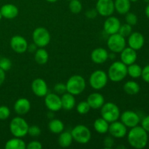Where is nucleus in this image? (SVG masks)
<instances>
[{
  "instance_id": "obj_1",
  "label": "nucleus",
  "mask_w": 149,
  "mask_h": 149,
  "mask_svg": "<svg viewBox=\"0 0 149 149\" xmlns=\"http://www.w3.org/2000/svg\"><path fill=\"white\" fill-rule=\"evenodd\" d=\"M127 141L132 148L136 149L144 148L148 143V132L141 126H135L131 128L128 132Z\"/></svg>"
},
{
  "instance_id": "obj_2",
  "label": "nucleus",
  "mask_w": 149,
  "mask_h": 149,
  "mask_svg": "<svg viewBox=\"0 0 149 149\" xmlns=\"http://www.w3.org/2000/svg\"><path fill=\"white\" fill-rule=\"evenodd\" d=\"M108 77L113 82H119L127 75V65L122 61L113 62L108 70Z\"/></svg>"
},
{
  "instance_id": "obj_3",
  "label": "nucleus",
  "mask_w": 149,
  "mask_h": 149,
  "mask_svg": "<svg viewBox=\"0 0 149 149\" xmlns=\"http://www.w3.org/2000/svg\"><path fill=\"white\" fill-rule=\"evenodd\" d=\"M67 93L75 95H79L84 91L86 88V81L84 77L80 75L72 76L67 81L66 84Z\"/></svg>"
},
{
  "instance_id": "obj_4",
  "label": "nucleus",
  "mask_w": 149,
  "mask_h": 149,
  "mask_svg": "<svg viewBox=\"0 0 149 149\" xmlns=\"http://www.w3.org/2000/svg\"><path fill=\"white\" fill-rule=\"evenodd\" d=\"M29 125L21 116L13 118L10 123V130L12 135L16 138H23L28 134Z\"/></svg>"
},
{
  "instance_id": "obj_5",
  "label": "nucleus",
  "mask_w": 149,
  "mask_h": 149,
  "mask_svg": "<svg viewBox=\"0 0 149 149\" xmlns=\"http://www.w3.org/2000/svg\"><path fill=\"white\" fill-rule=\"evenodd\" d=\"M120 110L119 107L112 102L105 103L100 108L101 117L106 119L109 123L117 121L120 117Z\"/></svg>"
},
{
  "instance_id": "obj_6",
  "label": "nucleus",
  "mask_w": 149,
  "mask_h": 149,
  "mask_svg": "<svg viewBox=\"0 0 149 149\" xmlns=\"http://www.w3.org/2000/svg\"><path fill=\"white\" fill-rule=\"evenodd\" d=\"M73 139L80 144H86L90 142L92 134L90 129L84 125H78L74 127L71 132Z\"/></svg>"
},
{
  "instance_id": "obj_7",
  "label": "nucleus",
  "mask_w": 149,
  "mask_h": 149,
  "mask_svg": "<svg viewBox=\"0 0 149 149\" xmlns=\"http://www.w3.org/2000/svg\"><path fill=\"white\" fill-rule=\"evenodd\" d=\"M109 80L107 74L102 70H96L93 72L89 78V83L92 88L99 90L104 88Z\"/></svg>"
},
{
  "instance_id": "obj_8",
  "label": "nucleus",
  "mask_w": 149,
  "mask_h": 149,
  "mask_svg": "<svg viewBox=\"0 0 149 149\" xmlns=\"http://www.w3.org/2000/svg\"><path fill=\"white\" fill-rule=\"evenodd\" d=\"M32 39L38 47H45L50 42L51 36L47 29L44 27H38L32 33Z\"/></svg>"
},
{
  "instance_id": "obj_9",
  "label": "nucleus",
  "mask_w": 149,
  "mask_h": 149,
  "mask_svg": "<svg viewBox=\"0 0 149 149\" xmlns=\"http://www.w3.org/2000/svg\"><path fill=\"white\" fill-rule=\"evenodd\" d=\"M107 46L111 52L120 53L126 47V39L119 33L109 35Z\"/></svg>"
},
{
  "instance_id": "obj_10",
  "label": "nucleus",
  "mask_w": 149,
  "mask_h": 149,
  "mask_svg": "<svg viewBox=\"0 0 149 149\" xmlns=\"http://www.w3.org/2000/svg\"><path fill=\"white\" fill-rule=\"evenodd\" d=\"M97 14L103 17H109L115 11L114 1L113 0H97L95 5Z\"/></svg>"
},
{
  "instance_id": "obj_11",
  "label": "nucleus",
  "mask_w": 149,
  "mask_h": 149,
  "mask_svg": "<svg viewBox=\"0 0 149 149\" xmlns=\"http://www.w3.org/2000/svg\"><path fill=\"white\" fill-rule=\"evenodd\" d=\"M45 104L50 111L56 112L62 109L61 97L56 93H47L45 96Z\"/></svg>"
},
{
  "instance_id": "obj_12",
  "label": "nucleus",
  "mask_w": 149,
  "mask_h": 149,
  "mask_svg": "<svg viewBox=\"0 0 149 149\" xmlns=\"http://www.w3.org/2000/svg\"><path fill=\"white\" fill-rule=\"evenodd\" d=\"M121 122L129 128H132L138 126L141 122V118L138 113L132 111H125V112L120 114Z\"/></svg>"
},
{
  "instance_id": "obj_13",
  "label": "nucleus",
  "mask_w": 149,
  "mask_h": 149,
  "mask_svg": "<svg viewBox=\"0 0 149 149\" xmlns=\"http://www.w3.org/2000/svg\"><path fill=\"white\" fill-rule=\"evenodd\" d=\"M29 44L23 36L15 35L10 39V47L15 52L18 54L24 53L27 51Z\"/></svg>"
},
{
  "instance_id": "obj_14",
  "label": "nucleus",
  "mask_w": 149,
  "mask_h": 149,
  "mask_svg": "<svg viewBox=\"0 0 149 149\" xmlns=\"http://www.w3.org/2000/svg\"><path fill=\"white\" fill-rule=\"evenodd\" d=\"M108 132L113 138H122L127 133V127L122 122L115 121L110 123Z\"/></svg>"
},
{
  "instance_id": "obj_15",
  "label": "nucleus",
  "mask_w": 149,
  "mask_h": 149,
  "mask_svg": "<svg viewBox=\"0 0 149 149\" xmlns=\"http://www.w3.org/2000/svg\"><path fill=\"white\" fill-rule=\"evenodd\" d=\"M120 26V20L116 17L111 15L107 17V19L105 20L103 29L108 35H112L119 32Z\"/></svg>"
},
{
  "instance_id": "obj_16",
  "label": "nucleus",
  "mask_w": 149,
  "mask_h": 149,
  "mask_svg": "<svg viewBox=\"0 0 149 149\" xmlns=\"http://www.w3.org/2000/svg\"><path fill=\"white\" fill-rule=\"evenodd\" d=\"M31 90L37 97H45L48 93L47 84L43 79L36 78L32 81Z\"/></svg>"
},
{
  "instance_id": "obj_17",
  "label": "nucleus",
  "mask_w": 149,
  "mask_h": 149,
  "mask_svg": "<svg viewBox=\"0 0 149 149\" xmlns=\"http://www.w3.org/2000/svg\"><path fill=\"white\" fill-rule=\"evenodd\" d=\"M128 45L130 47L135 50H139L143 47L145 43V39L142 33L140 32H132L128 36Z\"/></svg>"
},
{
  "instance_id": "obj_18",
  "label": "nucleus",
  "mask_w": 149,
  "mask_h": 149,
  "mask_svg": "<svg viewBox=\"0 0 149 149\" xmlns=\"http://www.w3.org/2000/svg\"><path fill=\"white\" fill-rule=\"evenodd\" d=\"M120 53L121 61L126 65H129L132 63H135V61H136L137 57H138L136 50L130 47H125Z\"/></svg>"
},
{
  "instance_id": "obj_19",
  "label": "nucleus",
  "mask_w": 149,
  "mask_h": 149,
  "mask_svg": "<svg viewBox=\"0 0 149 149\" xmlns=\"http://www.w3.org/2000/svg\"><path fill=\"white\" fill-rule=\"evenodd\" d=\"M31 109V103L28 99L22 97L17 99L14 104V111L19 116H23L29 112Z\"/></svg>"
},
{
  "instance_id": "obj_20",
  "label": "nucleus",
  "mask_w": 149,
  "mask_h": 149,
  "mask_svg": "<svg viewBox=\"0 0 149 149\" xmlns=\"http://www.w3.org/2000/svg\"><path fill=\"white\" fill-rule=\"evenodd\" d=\"M91 59L96 64H103L109 59V52L103 47L95 48L91 52Z\"/></svg>"
},
{
  "instance_id": "obj_21",
  "label": "nucleus",
  "mask_w": 149,
  "mask_h": 149,
  "mask_svg": "<svg viewBox=\"0 0 149 149\" xmlns=\"http://www.w3.org/2000/svg\"><path fill=\"white\" fill-rule=\"evenodd\" d=\"M87 102L92 109H99L105 103V98L102 94L99 93H91L87 97Z\"/></svg>"
},
{
  "instance_id": "obj_22",
  "label": "nucleus",
  "mask_w": 149,
  "mask_h": 149,
  "mask_svg": "<svg viewBox=\"0 0 149 149\" xmlns=\"http://www.w3.org/2000/svg\"><path fill=\"white\" fill-rule=\"evenodd\" d=\"M0 12L3 17L6 19H13L18 15V8L15 4H5L1 6Z\"/></svg>"
},
{
  "instance_id": "obj_23",
  "label": "nucleus",
  "mask_w": 149,
  "mask_h": 149,
  "mask_svg": "<svg viewBox=\"0 0 149 149\" xmlns=\"http://www.w3.org/2000/svg\"><path fill=\"white\" fill-rule=\"evenodd\" d=\"M61 104H62V109L65 111H71L76 106V99L74 95L71 93H65L62 95L61 97Z\"/></svg>"
},
{
  "instance_id": "obj_24",
  "label": "nucleus",
  "mask_w": 149,
  "mask_h": 149,
  "mask_svg": "<svg viewBox=\"0 0 149 149\" xmlns=\"http://www.w3.org/2000/svg\"><path fill=\"white\" fill-rule=\"evenodd\" d=\"M115 10L120 15H125L130 11L131 1L130 0H115Z\"/></svg>"
},
{
  "instance_id": "obj_25",
  "label": "nucleus",
  "mask_w": 149,
  "mask_h": 149,
  "mask_svg": "<svg viewBox=\"0 0 149 149\" xmlns=\"http://www.w3.org/2000/svg\"><path fill=\"white\" fill-rule=\"evenodd\" d=\"M93 126L95 130L99 134H106L109 132V122L102 117L96 119L93 124Z\"/></svg>"
},
{
  "instance_id": "obj_26",
  "label": "nucleus",
  "mask_w": 149,
  "mask_h": 149,
  "mask_svg": "<svg viewBox=\"0 0 149 149\" xmlns=\"http://www.w3.org/2000/svg\"><path fill=\"white\" fill-rule=\"evenodd\" d=\"M4 148L6 149H25L26 148V144L21 138L15 137L7 141Z\"/></svg>"
},
{
  "instance_id": "obj_27",
  "label": "nucleus",
  "mask_w": 149,
  "mask_h": 149,
  "mask_svg": "<svg viewBox=\"0 0 149 149\" xmlns=\"http://www.w3.org/2000/svg\"><path fill=\"white\" fill-rule=\"evenodd\" d=\"M34 60L36 63L44 65L47 63L49 60V54L44 47H39L34 52Z\"/></svg>"
},
{
  "instance_id": "obj_28",
  "label": "nucleus",
  "mask_w": 149,
  "mask_h": 149,
  "mask_svg": "<svg viewBox=\"0 0 149 149\" xmlns=\"http://www.w3.org/2000/svg\"><path fill=\"white\" fill-rule=\"evenodd\" d=\"M58 137V144L62 148H68L72 144L73 137L71 132H63V131L61 133L59 134Z\"/></svg>"
},
{
  "instance_id": "obj_29",
  "label": "nucleus",
  "mask_w": 149,
  "mask_h": 149,
  "mask_svg": "<svg viewBox=\"0 0 149 149\" xmlns=\"http://www.w3.org/2000/svg\"><path fill=\"white\" fill-rule=\"evenodd\" d=\"M48 129L52 133L60 134L64 130V124L60 119H51L48 124Z\"/></svg>"
},
{
  "instance_id": "obj_30",
  "label": "nucleus",
  "mask_w": 149,
  "mask_h": 149,
  "mask_svg": "<svg viewBox=\"0 0 149 149\" xmlns=\"http://www.w3.org/2000/svg\"><path fill=\"white\" fill-rule=\"evenodd\" d=\"M124 91L125 93L130 95H134L138 94L140 92L141 87L138 83L135 81H128L124 84Z\"/></svg>"
},
{
  "instance_id": "obj_31",
  "label": "nucleus",
  "mask_w": 149,
  "mask_h": 149,
  "mask_svg": "<svg viewBox=\"0 0 149 149\" xmlns=\"http://www.w3.org/2000/svg\"><path fill=\"white\" fill-rule=\"evenodd\" d=\"M142 68L136 63H132L127 65V74L133 79L139 78L141 77Z\"/></svg>"
},
{
  "instance_id": "obj_32",
  "label": "nucleus",
  "mask_w": 149,
  "mask_h": 149,
  "mask_svg": "<svg viewBox=\"0 0 149 149\" xmlns=\"http://www.w3.org/2000/svg\"><path fill=\"white\" fill-rule=\"evenodd\" d=\"M70 11L74 14H78L82 10V4L79 0H71L68 4Z\"/></svg>"
},
{
  "instance_id": "obj_33",
  "label": "nucleus",
  "mask_w": 149,
  "mask_h": 149,
  "mask_svg": "<svg viewBox=\"0 0 149 149\" xmlns=\"http://www.w3.org/2000/svg\"><path fill=\"white\" fill-rule=\"evenodd\" d=\"M90 109L91 108L87 101L79 102L77 106V111L81 115L87 114L90 111Z\"/></svg>"
},
{
  "instance_id": "obj_34",
  "label": "nucleus",
  "mask_w": 149,
  "mask_h": 149,
  "mask_svg": "<svg viewBox=\"0 0 149 149\" xmlns=\"http://www.w3.org/2000/svg\"><path fill=\"white\" fill-rule=\"evenodd\" d=\"M132 26L127 24V23H125V24L121 25L118 33H119V34L122 35V36H124L125 38H126V37H128V36L132 33Z\"/></svg>"
},
{
  "instance_id": "obj_35",
  "label": "nucleus",
  "mask_w": 149,
  "mask_h": 149,
  "mask_svg": "<svg viewBox=\"0 0 149 149\" xmlns=\"http://www.w3.org/2000/svg\"><path fill=\"white\" fill-rule=\"evenodd\" d=\"M125 21H126V23L130 26H135L138 23V17L135 13L128 12L127 14H125Z\"/></svg>"
},
{
  "instance_id": "obj_36",
  "label": "nucleus",
  "mask_w": 149,
  "mask_h": 149,
  "mask_svg": "<svg viewBox=\"0 0 149 149\" xmlns=\"http://www.w3.org/2000/svg\"><path fill=\"white\" fill-rule=\"evenodd\" d=\"M12 67V62L7 58H0V68L4 71H9Z\"/></svg>"
},
{
  "instance_id": "obj_37",
  "label": "nucleus",
  "mask_w": 149,
  "mask_h": 149,
  "mask_svg": "<svg viewBox=\"0 0 149 149\" xmlns=\"http://www.w3.org/2000/svg\"><path fill=\"white\" fill-rule=\"evenodd\" d=\"M41 129L36 125H32V126H29V130H28V134L30 136L33 137V138H36V137L39 136L41 135Z\"/></svg>"
},
{
  "instance_id": "obj_38",
  "label": "nucleus",
  "mask_w": 149,
  "mask_h": 149,
  "mask_svg": "<svg viewBox=\"0 0 149 149\" xmlns=\"http://www.w3.org/2000/svg\"><path fill=\"white\" fill-rule=\"evenodd\" d=\"M10 115V110L7 106H0V120H5L8 119Z\"/></svg>"
},
{
  "instance_id": "obj_39",
  "label": "nucleus",
  "mask_w": 149,
  "mask_h": 149,
  "mask_svg": "<svg viewBox=\"0 0 149 149\" xmlns=\"http://www.w3.org/2000/svg\"><path fill=\"white\" fill-rule=\"evenodd\" d=\"M54 91L58 95H63L66 93V86L63 83H58L54 87Z\"/></svg>"
},
{
  "instance_id": "obj_40",
  "label": "nucleus",
  "mask_w": 149,
  "mask_h": 149,
  "mask_svg": "<svg viewBox=\"0 0 149 149\" xmlns=\"http://www.w3.org/2000/svg\"><path fill=\"white\" fill-rule=\"evenodd\" d=\"M114 145V140L112 136H107L103 140V146L106 148H111Z\"/></svg>"
},
{
  "instance_id": "obj_41",
  "label": "nucleus",
  "mask_w": 149,
  "mask_h": 149,
  "mask_svg": "<svg viewBox=\"0 0 149 149\" xmlns=\"http://www.w3.org/2000/svg\"><path fill=\"white\" fill-rule=\"evenodd\" d=\"M26 148L28 149H42V145L39 141H32L26 145Z\"/></svg>"
},
{
  "instance_id": "obj_42",
  "label": "nucleus",
  "mask_w": 149,
  "mask_h": 149,
  "mask_svg": "<svg viewBox=\"0 0 149 149\" xmlns=\"http://www.w3.org/2000/svg\"><path fill=\"white\" fill-rule=\"evenodd\" d=\"M141 77L146 82L149 83V65H146L143 68H142Z\"/></svg>"
},
{
  "instance_id": "obj_43",
  "label": "nucleus",
  "mask_w": 149,
  "mask_h": 149,
  "mask_svg": "<svg viewBox=\"0 0 149 149\" xmlns=\"http://www.w3.org/2000/svg\"><path fill=\"white\" fill-rule=\"evenodd\" d=\"M141 127L147 132H149V115L142 119V121H141Z\"/></svg>"
},
{
  "instance_id": "obj_44",
  "label": "nucleus",
  "mask_w": 149,
  "mask_h": 149,
  "mask_svg": "<svg viewBox=\"0 0 149 149\" xmlns=\"http://www.w3.org/2000/svg\"><path fill=\"white\" fill-rule=\"evenodd\" d=\"M85 15L88 18H95L97 15V12L96 9H90L85 13Z\"/></svg>"
},
{
  "instance_id": "obj_45",
  "label": "nucleus",
  "mask_w": 149,
  "mask_h": 149,
  "mask_svg": "<svg viewBox=\"0 0 149 149\" xmlns=\"http://www.w3.org/2000/svg\"><path fill=\"white\" fill-rule=\"evenodd\" d=\"M38 48H39V47H38L36 46V45H35L34 43H32V44H30V45H29V46H28L27 50L29 51V52L33 53V52H36V49H37Z\"/></svg>"
},
{
  "instance_id": "obj_46",
  "label": "nucleus",
  "mask_w": 149,
  "mask_h": 149,
  "mask_svg": "<svg viewBox=\"0 0 149 149\" xmlns=\"http://www.w3.org/2000/svg\"><path fill=\"white\" fill-rule=\"evenodd\" d=\"M5 71L0 68V86L4 83V80H5Z\"/></svg>"
},
{
  "instance_id": "obj_47",
  "label": "nucleus",
  "mask_w": 149,
  "mask_h": 149,
  "mask_svg": "<svg viewBox=\"0 0 149 149\" xmlns=\"http://www.w3.org/2000/svg\"><path fill=\"white\" fill-rule=\"evenodd\" d=\"M145 13H146V15L147 16V17H148L149 18V3H148L147 6L146 7Z\"/></svg>"
},
{
  "instance_id": "obj_48",
  "label": "nucleus",
  "mask_w": 149,
  "mask_h": 149,
  "mask_svg": "<svg viewBox=\"0 0 149 149\" xmlns=\"http://www.w3.org/2000/svg\"><path fill=\"white\" fill-rule=\"evenodd\" d=\"M47 1H48V2H50V3H54V2H56L57 1H58V0H46Z\"/></svg>"
},
{
  "instance_id": "obj_49",
  "label": "nucleus",
  "mask_w": 149,
  "mask_h": 149,
  "mask_svg": "<svg viewBox=\"0 0 149 149\" xmlns=\"http://www.w3.org/2000/svg\"><path fill=\"white\" fill-rule=\"evenodd\" d=\"M130 1L131 2H136V1H139V0H130Z\"/></svg>"
},
{
  "instance_id": "obj_50",
  "label": "nucleus",
  "mask_w": 149,
  "mask_h": 149,
  "mask_svg": "<svg viewBox=\"0 0 149 149\" xmlns=\"http://www.w3.org/2000/svg\"><path fill=\"white\" fill-rule=\"evenodd\" d=\"M2 15H1V12H0V20H1V18H2Z\"/></svg>"
},
{
  "instance_id": "obj_51",
  "label": "nucleus",
  "mask_w": 149,
  "mask_h": 149,
  "mask_svg": "<svg viewBox=\"0 0 149 149\" xmlns=\"http://www.w3.org/2000/svg\"><path fill=\"white\" fill-rule=\"evenodd\" d=\"M144 1H146V3H149V0H144Z\"/></svg>"
},
{
  "instance_id": "obj_52",
  "label": "nucleus",
  "mask_w": 149,
  "mask_h": 149,
  "mask_svg": "<svg viewBox=\"0 0 149 149\" xmlns=\"http://www.w3.org/2000/svg\"><path fill=\"white\" fill-rule=\"evenodd\" d=\"M67 1H71V0H67Z\"/></svg>"
}]
</instances>
